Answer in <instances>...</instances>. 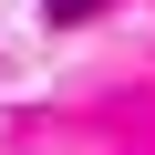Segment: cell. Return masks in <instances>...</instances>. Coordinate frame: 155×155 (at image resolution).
Returning a JSON list of instances; mask_svg holds the SVG:
<instances>
[{
  "instance_id": "1",
  "label": "cell",
  "mask_w": 155,
  "mask_h": 155,
  "mask_svg": "<svg viewBox=\"0 0 155 155\" xmlns=\"http://www.w3.org/2000/svg\"><path fill=\"white\" fill-rule=\"evenodd\" d=\"M41 11H52V21H93L104 0H41Z\"/></svg>"
}]
</instances>
